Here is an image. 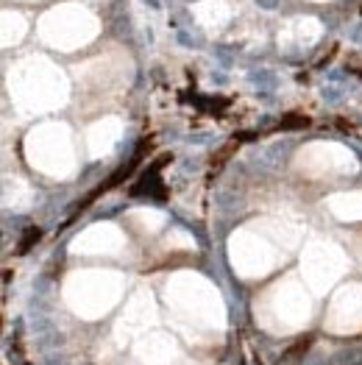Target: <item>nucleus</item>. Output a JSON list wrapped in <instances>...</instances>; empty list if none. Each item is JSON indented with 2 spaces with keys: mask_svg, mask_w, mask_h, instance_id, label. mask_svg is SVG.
<instances>
[{
  "mask_svg": "<svg viewBox=\"0 0 362 365\" xmlns=\"http://www.w3.org/2000/svg\"><path fill=\"white\" fill-rule=\"evenodd\" d=\"M296 168L306 179H343L354 176L360 162L340 143H309L296 153Z\"/></svg>",
  "mask_w": 362,
  "mask_h": 365,
  "instance_id": "6e6552de",
  "label": "nucleus"
},
{
  "mask_svg": "<svg viewBox=\"0 0 362 365\" xmlns=\"http://www.w3.org/2000/svg\"><path fill=\"white\" fill-rule=\"evenodd\" d=\"M76 76H78L81 87L98 98H109L112 92H120L128 84V78L123 73V61L120 64H112L109 59L87 61L84 67L76 70Z\"/></svg>",
  "mask_w": 362,
  "mask_h": 365,
  "instance_id": "9b49d317",
  "label": "nucleus"
},
{
  "mask_svg": "<svg viewBox=\"0 0 362 365\" xmlns=\"http://www.w3.org/2000/svg\"><path fill=\"white\" fill-rule=\"evenodd\" d=\"M326 210L346 223L362 220V192H334L326 198Z\"/></svg>",
  "mask_w": 362,
  "mask_h": 365,
  "instance_id": "a211bd4d",
  "label": "nucleus"
},
{
  "mask_svg": "<svg viewBox=\"0 0 362 365\" xmlns=\"http://www.w3.org/2000/svg\"><path fill=\"white\" fill-rule=\"evenodd\" d=\"M36 34L48 48L73 53L100 34V20L81 3H59L39 17Z\"/></svg>",
  "mask_w": 362,
  "mask_h": 365,
  "instance_id": "39448f33",
  "label": "nucleus"
},
{
  "mask_svg": "<svg viewBox=\"0 0 362 365\" xmlns=\"http://www.w3.org/2000/svg\"><path fill=\"white\" fill-rule=\"evenodd\" d=\"M131 220H134L143 232H156V229H162L165 215L156 212V210H134V212H131Z\"/></svg>",
  "mask_w": 362,
  "mask_h": 365,
  "instance_id": "412c9836",
  "label": "nucleus"
},
{
  "mask_svg": "<svg viewBox=\"0 0 362 365\" xmlns=\"http://www.w3.org/2000/svg\"><path fill=\"white\" fill-rule=\"evenodd\" d=\"M123 137V120L120 118H100L87 128V151L92 159H100L106 153L115 151V145Z\"/></svg>",
  "mask_w": 362,
  "mask_h": 365,
  "instance_id": "2eb2a0df",
  "label": "nucleus"
},
{
  "mask_svg": "<svg viewBox=\"0 0 362 365\" xmlns=\"http://www.w3.org/2000/svg\"><path fill=\"white\" fill-rule=\"evenodd\" d=\"M324 34L321 20L315 17H293L279 29V48L281 51H304L312 48Z\"/></svg>",
  "mask_w": 362,
  "mask_h": 365,
  "instance_id": "ddd939ff",
  "label": "nucleus"
},
{
  "mask_svg": "<svg viewBox=\"0 0 362 365\" xmlns=\"http://www.w3.org/2000/svg\"><path fill=\"white\" fill-rule=\"evenodd\" d=\"M326 327L334 335L362 332V284H343L332 299Z\"/></svg>",
  "mask_w": 362,
  "mask_h": 365,
  "instance_id": "9d476101",
  "label": "nucleus"
},
{
  "mask_svg": "<svg viewBox=\"0 0 362 365\" xmlns=\"http://www.w3.org/2000/svg\"><path fill=\"white\" fill-rule=\"evenodd\" d=\"M192 17L207 31H220L232 20V6L226 0H201L192 6Z\"/></svg>",
  "mask_w": 362,
  "mask_h": 365,
  "instance_id": "f3484780",
  "label": "nucleus"
},
{
  "mask_svg": "<svg viewBox=\"0 0 362 365\" xmlns=\"http://www.w3.org/2000/svg\"><path fill=\"white\" fill-rule=\"evenodd\" d=\"M315 3H326V0H315Z\"/></svg>",
  "mask_w": 362,
  "mask_h": 365,
  "instance_id": "5701e85b",
  "label": "nucleus"
},
{
  "mask_svg": "<svg viewBox=\"0 0 362 365\" xmlns=\"http://www.w3.org/2000/svg\"><path fill=\"white\" fill-rule=\"evenodd\" d=\"M348 257L346 251L332 240H312L306 243L301 254V276L312 287V293H326L332 284L346 274Z\"/></svg>",
  "mask_w": 362,
  "mask_h": 365,
  "instance_id": "1a4fd4ad",
  "label": "nucleus"
},
{
  "mask_svg": "<svg viewBox=\"0 0 362 365\" xmlns=\"http://www.w3.org/2000/svg\"><path fill=\"white\" fill-rule=\"evenodd\" d=\"M167 245H187V248H195V240L187 237L184 232H173V237H167Z\"/></svg>",
  "mask_w": 362,
  "mask_h": 365,
  "instance_id": "4be33fe9",
  "label": "nucleus"
},
{
  "mask_svg": "<svg viewBox=\"0 0 362 365\" xmlns=\"http://www.w3.org/2000/svg\"><path fill=\"white\" fill-rule=\"evenodd\" d=\"M125 237L115 223H92L90 229H84L73 243V254H84V257H109V254H120Z\"/></svg>",
  "mask_w": 362,
  "mask_h": 365,
  "instance_id": "f8f14e48",
  "label": "nucleus"
},
{
  "mask_svg": "<svg viewBox=\"0 0 362 365\" xmlns=\"http://www.w3.org/2000/svg\"><path fill=\"white\" fill-rule=\"evenodd\" d=\"M26 159L33 170L51 179H70L76 173V145L64 123H42L26 137Z\"/></svg>",
  "mask_w": 362,
  "mask_h": 365,
  "instance_id": "0eeeda50",
  "label": "nucleus"
},
{
  "mask_svg": "<svg viewBox=\"0 0 362 365\" xmlns=\"http://www.w3.org/2000/svg\"><path fill=\"white\" fill-rule=\"evenodd\" d=\"M31 201H33V192H31V187L23 179H9L6 182V190H3V204L11 210H26L31 207Z\"/></svg>",
  "mask_w": 362,
  "mask_h": 365,
  "instance_id": "aec40b11",
  "label": "nucleus"
},
{
  "mask_svg": "<svg viewBox=\"0 0 362 365\" xmlns=\"http://www.w3.org/2000/svg\"><path fill=\"white\" fill-rule=\"evenodd\" d=\"M9 92L23 115L56 112L70 101V81L59 64L45 56H26L9 73Z\"/></svg>",
  "mask_w": 362,
  "mask_h": 365,
  "instance_id": "f03ea898",
  "label": "nucleus"
},
{
  "mask_svg": "<svg viewBox=\"0 0 362 365\" xmlns=\"http://www.w3.org/2000/svg\"><path fill=\"white\" fill-rule=\"evenodd\" d=\"M156 321V307H153V296L148 290H137L131 296V302L123 312L120 324H118V335L120 337H131L137 332H143L145 327H151Z\"/></svg>",
  "mask_w": 362,
  "mask_h": 365,
  "instance_id": "4468645a",
  "label": "nucleus"
},
{
  "mask_svg": "<svg viewBox=\"0 0 362 365\" xmlns=\"http://www.w3.org/2000/svg\"><path fill=\"white\" fill-rule=\"evenodd\" d=\"M165 299L181 327H204L220 329L226 324V307L210 279L192 271H179L167 279Z\"/></svg>",
  "mask_w": 362,
  "mask_h": 365,
  "instance_id": "7ed1b4c3",
  "label": "nucleus"
},
{
  "mask_svg": "<svg viewBox=\"0 0 362 365\" xmlns=\"http://www.w3.org/2000/svg\"><path fill=\"white\" fill-rule=\"evenodd\" d=\"M301 240V226L287 217H262L229 237V262L240 279H262L284 262Z\"/></svg>",
  "mask_w": 362,
  "mask_h": 365,
  "instance_id": "f257e3e1",
  "label": "nucleus"
},
{
  "mask_svg": "<svg viewBox=\"0 0 362 365\" xmlns=\"http://www.w3.org/2000/svg\"><path fill=\"white\" fill-rule=\"evenodd\" d=\"M125 279L118 271H76L64 279L61 296L81 318H103L123 299Z\"/></svg>",
  "mask_w": 362,
  "mask_h": 365,
  "instance_id": "20e7f679",
  "label": "nucleus"
},
{
  "mask_svg": "<svg viewBox=\"0 0 362 365\" xmlns=\"http://www.w3.org/2000/svg\"><path fill=\"white\" fill-rule=\"evenodd\" d=\"M312 315V302L296 276L276 282L271 290L257 302V321L279 335L296 332Z\"/></svg>",
  "mask_w": 362,
  "mask_h": 365,
  "instance_id": "423d86ee",
  "label": "nucleus"
},
{
  "mask_svg": "<svg viewBox=\"0 0 362 365\" xmlns=\"http://www.w3.org/2000/svg\"><path fill=\"white\" fill-rule=\"evenodd\" d=\"M26 34H29V20L20 11H3L0 14V42H3V48L20 45Z\"/></svg>",
  "mask_w": 362,
  "mask_h": 365,
  "instance_id": "6ab92c4d",
  "label": "nucleus"
},
{
  "mask_svg": "<svg viewBox=\"0 0 362 365\" xmlns=\"http://www.w3.org/2000/svg\"><path fill=\"white\" fill-rule=\"evenodd\" d=\"M137 357L148 365H170L179 357V349H176L170 335L151 332V335H145L137 343Z\"/></svg>",
  "mask_w": 362,
  "mask_h": 365,
  "instance_id": "dca6fc26",
  "label": "nucleus"
}]
</instances>
